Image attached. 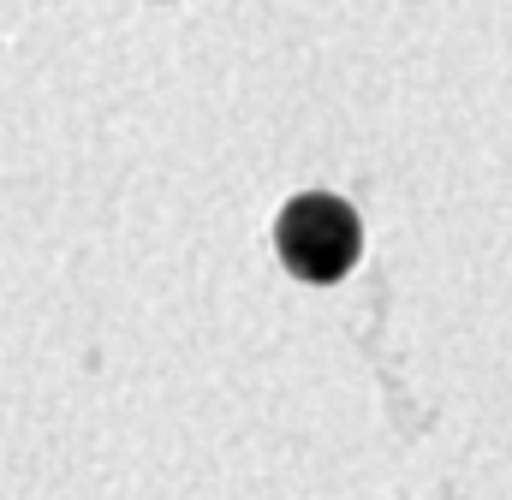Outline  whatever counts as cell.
Returning <instances> with one entry per match:
<instances>
[{
  "mask_svg": "<svg viewBox=\"0 0 512 500\" xmlns=\"http://www.w3.org/2000/svg\"><path fill=\"white\" fill-rule=\"evenodd\" d=\"M274 250L280 262L310 280V286H334L340 274H352L358 250H364V227H358V209L328 197V191H304L280 209L274 221Z\"/></svg>",
  "mask_w": 512,
  "mask_h": 500,
  "instance_id": "1",
  "label": "cell"
}]
</instances>
